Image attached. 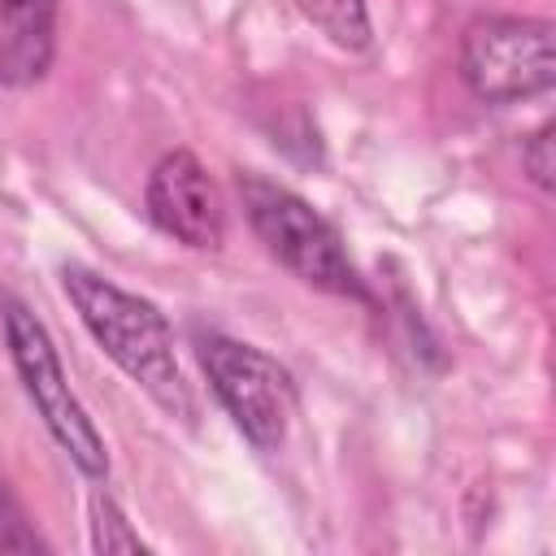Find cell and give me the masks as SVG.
Returning a JSON list of instances; mask_svg holds the SVG:
<instances>
[{"label": "cell", "instance_id": "6da1fadb", "mask_svg": "<svg viewBox=\"0 0 556 556\" xmlns=\"http://www.w3.org/2000/svg\"><path fill=\"white\" fill-rule=\"evenodd\" d=\"M61 291L74 304L78 321L87 326V334L100 343V352L169 417L195 426V391L178 365L174 352V330L165 321V313L117 287L113 278L87 269V265H61Z\"/></svg>", "mask_w": 556, "mask_h": 556}, {"label": "cell", "instance_id": "7a4b0ae2", "mask_svg": "<svg viewBox=\"0 0 556 556\" xmlns=\"http://www.w3.org/2000/svg\"><path fill=\"white\" fill-rule=\"evenodd\" d=\"M239 204L243 217L252 226V235L261 239V248L304 287L326 291V295H343V300H361L369 304V287L343 243V235L334 230V222H326L300 191L261 178V174H239Z\"/></svg>", "mask_w": 556, "mask_h": 556}, {"label": "cell", "instance_id": "3957f363", "mask_svg": "<svg viewBox=\"0 0 556 556\" xmlns=\"http://www.w3.org/2000/svg\"><path fill=\"white\" fill-rule=\"evenodd\" d=\"M0 330H4V348L13 361V374L26 391V400L35 404L39 421L48 426V434L56 439V447L74 460L78 473L87 478H109V447L104 434L96 430L91 413L83 408V400L70 387V374L61 365V352L48 334V326L35 317V308L26 300H17L13 291L0 295Z\"/></svg>", "mask_w": 556, "mask_h": 556}, {"label": "cell", "instance_id": "277c9868", "mask_svg": "<svg viewBox=\"0 0 556 556\" xmlns=\"http://www.w3.org/2000/svg\"><path fill=\"white\" fill-rule=\"evenodd\" d=\"M195 361L208 378V391L235 421V430L256 452H278L295 421V378L265 348L235 339L226 330H195Z\"/></svg>", "mask_w": 556, "mask_h": 556}, {"label": "cell", "instance_id": "5b68a950", "mask_svg": "<svg viewBox=\"0 0 556 556\" xmlns=\"http://www.w3.org/2000/svg\"><path fill=\"white\" fill-rule=\"evenodd\" d=\"M460 78L486 104L547 96L556 83L552 22L521 13H478L460 30Z\"/></svg>", "mask_w": 556, "mask_h": 556}, {"label": "cell", "instance_id": "8992f818", "mask_svg": "<svg viewBox=\"0 0 556 556\" xmlns=\"http://www.w3.org/2000/svg\"><path fill=\"white\" fill-rule=\"evenodd\" d=\"M143 208L152 226L182 248L195 252H217L226 243V200L204 169V161L187 148L165 152L143 187Z\"/></svg>", "mask_w": 556, "mask_h": 556}, {"label": "cell", "instance_id": "52a82bcc", "mask_svg": "<svg viewBox=\"0 0 556 556\" xmlns=\"http://www.w3.org/2000/svg\"><path fill=\"white\" fill-rule=\"evenodd\" d=\"M61 0H0V83L35 87L56 61Z\"/></svg>", "mask_w": 556, "mask_h": 556}, {"label": "cell", "instance_id": "ba28073f", "mask_svg": "<svg viewBox=\"0 0 556 556\" xmlns=\"http://www.w3.org/2000/svg\"><path fill=\"white\" fill-rule=\"evenodd\" d=\"M291 4L308 26H317L343 52H365L374 43V17L365 0H291Z\"/></svg>", "mask_w": 556, "mask_h": 556}, {"label": "cell", "instance_id": "9c48e42d", "mask_svg": "<svg viewBox=\"0 0 556 556\" xmlns=\"http://www.w3.org/2000/svg\"><path fill=\"white\" fill-rule=\"evenodd\" d=\"M87 517H91V547L96 552H148V543L139 539V530L126 521V513L117 508V500L109 491H91L87 500Z\"/></svg>", "mask_w": 556, "mask_h": 556}, {"label": "cell", "instance_id": "30bf717a", "mask_svg": "<svg viewBox=\"0 0 556 556\" xmlns=\"http://www.w3.org/2000/svg\"><path fill=\"white\" fill-rule=\"evenodd\" d=\"M521 169L539 191H552V122H543L526 143H521Z\"/></svg>", "mask_w": 556, "mask_h": 556}]
</instances>
